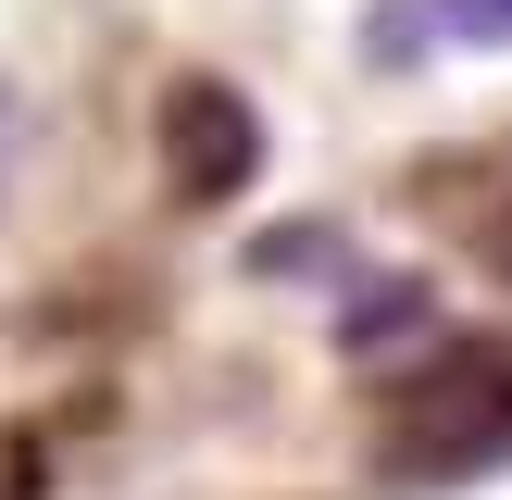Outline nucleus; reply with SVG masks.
Returning <instances> with one entry per match:
<instances>
[{"mask_svg":"<svg viewBox=\"0 0 512 500\" xmlns=\"http://www.w3.org/2000/svg\"><path fill=\"white\" fill-rule=\"evenodd\" d=\"M375 63H425V50H512V0H388L363 13Z\"/></svg>","mask_w":512,"mask_h":500,"instance_id":"7ed1b4c3","label":"nucleus"},{"mask_svg":"<svg viewBox=\"0 0 512 500\" xmlns=\"http://www.w3.org/2000/svg\"><path fill=\"white\" fill-rule=\"evenodd\" d=\"M0 150H13V88H0Z\"/></svg>","mask_w":512,"mask_h":500,"instance_id":"20e7f679","label":"nucleus"},{"mask_svg":"<svg viewBox=\"0 0 512 500\" xmlns=\"http://www.w3.org/2000/svg\"><path fill=\"white\" fill-rule=\"evenodd\" d=\"M488 450H512V350L500 338H450L400 388V463L413 475H463Z\"/></svg>","mask_w":512,"mask_h":500,"instance_id":"f257e3e1","label":"nucleus"},{"mask_svg":"<svg viewBox=\"0 0 512 500\" xmlns=\"http://www.w3.org/2000/svg\"><path fill=\"white\" fill-rule=\"evenodd\" d=\"M163 175H175V200H238L263 175V113L225 75H175L163 88Z\"/></svg>","mask_w":512,"mask_h":500,"instance_id":"f03ea898","label":"nucleus"}]
</instances>
